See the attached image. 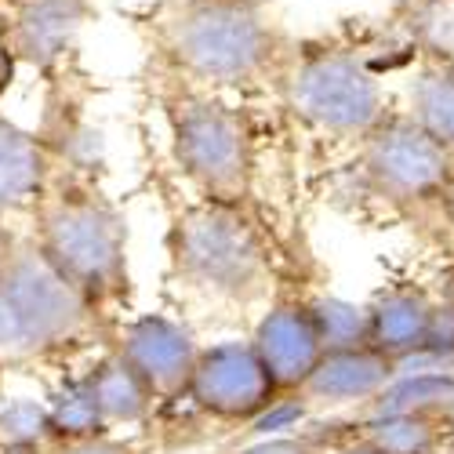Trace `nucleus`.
<instances>
[{
	"label": "nucleus",
	"instance_id": "7",
	"mask_svg": "<svg viewBox=\"0 0 454 454\" xmlns=\"http://www.w3.org/2000/svg\"><path fill=\"white\" fill-rule=\"evenodd\" d=\"M360 171L367 185L389 204H433L454 175V153L443 149L419 121L386 113L360 138Z\"/></svg>",
	"mask_w": 454,
	"mask_h": 454
},
{
	"label": "nucleus",
	"instance_id": "24",
	"mask_svg": "<svg viewBox=\"0 0 454 454\" xmlns=\"http://www.w3.org/2000/svg\"><path fill=\"white\" fill-rule=\"evenodd\" d=\"M15 240H19V237L8 233L4 215H0V270H4V262H8V254H12V247H15Z\"/></svg>",
	"mask_w": 454,
	"mask_h": 454
},
{
	"label": "nucleus",
	"instance_id": "11",
	"mask_svg": "<svg viewBox=\"0 0 454 454\" xmlns=\"http://www.w3.org/2000/svg\"><path fill=\"white\" fill-rule=\"evenodd\" d=\"M400 360L386 356L374 346H349V349H327L309 378L291 396L306 407H338V403H367L378 400L396 378Z\"/></svg>",
	"mask_w": 454,
	"mask_h": 454
},
{
	"label": "nucleus",
	"instance_id": "6",
	"mask_svg": "<svg viewBox=\"0 0 454 454\" xmlns=\"http://www.w3.org/2000/svg\"><path fill=\"white\" fill-rule=\"evenodd\" d=\"M277 88L298 121L334 138H364L389 113L386 91L364 59L327 41L287 48Z\"/></svg>",
	"mask_w": 454,
	"mask_h": 454
},
{
	"label": "nucleus",
	"instance_id": "8",
	"mask_svg": "<svg viewBox=\"0 0 454 454\" xmlns=\"http://www.w3.org/2000/svg\"><path fill=\"white\" fill-rule=\"evenodd\" d=\"M185 400L218 422H258L284 396L251 342H218L200 349Z\"/></svg>",
	"mask_w": 454,
	"mask_h": 454
},
{
	"label": "nucleus",
	"instance_id": "15",
	"mask_svg": "<svg viewBox=\"0 0 454 454\" xmlns=\"http://www.w3.org/2000/svg\"><path fill=\"white\" fill-rule=\"evenodd\" d=\"M411 117L454 153V51L426 48L411 81Z\"/></svg>",
	"mask_w": 454,
	"mask_h": 454
},
{
	"label": "nucleus",
	"instance_id": "10",
	"mask_svg": "<svg viewBox=\"0 0 454 454\" xmlns=\"http://www.w3.org/2000/svg\"><path fill=\"white\" fill-rule=\"evenodd\" d=\"M251 346L262 356V364H266L280 396H291L309 378L317 360L324 356V338L309 313V301H294V298L277 301V306L258 320Z\"/></svg>",
	"mask_w": 454,
	"mask_h": 454
},
{
	"label": "nucleus",
	"instance_id": "4",
	"mask_svg": "<svg viewBox=\"0 0 454 454\" xmlns=\"http://www.w3.org/2000/svg\"><path fill=\"white\" fill-rule=\"evenodd\" d=\"M168 258L185 287L240 306L266 298L273 280L270 244L247 204L200 197L178 207L168 230Z\"/></svg>",
	"mask_w": 454,
	"mask_h": 454
},
{
	"label": "nucleus",
	"instance_id": "20",
	"mask_svg": "<svg viewBox=\"0 0 454 454\" xmlns=\"http://www.w3.org/2000/svg\"><path fill=\"white\" fill-rule=\"evenodd\" d=\"M51 422L48 403L41 400H8L0 407V447L12 443H48Z\"/></svg>",
	"mask_w": 454,
	"mask_h": 454
},
{
	"label": "nucleus",
	"instance_id": "18",
	"mask_svg": "<svg viewBox=\"0 0 454 454\" xmlns=\"http://www.w3.org/2000/svg\"><path fill=\"white\" fill-rule=\"evenodd\" d=\"M48 422H51V443L84 440V436H98V433L109 429L102 422V411L95 403L88 374L84 378H66V382L51 393V400H48Z\"/></svg>",
	"mask_w": 454,
	"mask_h": 454
},
{
	"label": "nucleus",
	"instance_id": "17",
	"mask_svg": "<svg viewBox=\"0 0 454 454\" xmlns=\"http://www.w3.org/2000/svg\"><path fill=\"white\" fill-rule=\"evenodd\" d=\"M450 414L443 403L407 407V411H382L364 422V440H371L386 454H436L443 443V429Z\"/></svg>",
	"mask_w": 454,
	"mask_h": 454
},
{
	"label": "nucleus",
	"instance_id": "1",
	"mask_svg": "<svg viewBox=\"0 0 454 454\" xmlns=\"http://www.w3.org/2000/svg\"><path fill=\"white\" fill-rule=\"evenodd\" d=\"M153 44L171 77L197 88H251L277 81L287 41L266 0H164Z\"/></svg>",
	"mask_w": 454,
	"mask_h": 454
},
{
	"label": "nucleus",
	"instance_id": "25",
	"mask_svg": "<svg viewBox=\"0 0 454 454\" xmlns=\"http://www.w3.org/2000/svg\"><path fill=\"white\" fill-rule=\"evenodd\" d=\"M0 454H55L44 443H12V447H0Z\"/></svg>",
	"mask_w": 454,
	"mask_h": 454
},
{
	"label": "nucleus",
	"instance_id": "3",
	"mask_svg": "<svg viewBox=\"0 0 454 454\" xmlns=\"http://www.w3.org/2000/svg\"><path fill=\"white\" fill-rule=\"evenodd\" d=\"M41 251L77 284L102 313L128 301V222L91 182L69 175L51 178L33 207V233Z\"/></svg>",
	"mask_w": 454,
	"mask_h": 454
},
{
	"label": "nucleus",
	"instance_id": "28",
	"mask_svg": "<svg viewBox=\"0 0 454 454\" xmlns=\"http://www.w3.org/2000/svg\"><path fill=\"white\" fill-rule=\"evenodd\" d=\"M450 306H454V301H450Z\"/></svg>",
	"mask_w": 454,
	"mask_h": 454
},
{
	"label": "nucleus",
	"instance_id": "9",
	"mask_svg": "<svg viewBox=\"0 0 454 454\" xmlns=\"http://www.w3.org/2000/svg\"><path fill=\"white\" fill-rule=\"evenodd\" d=\"M117 349L138 371V378L149 386L153 400L185 396V386L193 378V367L200 356V346L189 334V327L168 317H157V313L124 324V331L117 334Z\"/></svg>",
	"mask_w": 454,
	"mask_h": 454
},
{
	"label": "nucleus",
	"instance_id": "12",
	"mask_svg": "<svg viewBox=\"0 0 454 454\" xmlns=\"http://www.w3.org/2000/svg\"><path fill=\"white\" fill-rule=\"evenodd\" d=\"M88 19L91 0H15L8 12L12 51L19 62L51 69L66 59Z\"/></svg>",
	"mask_w": 454,
	"mask_h": 454
},
{
	"label": "nucleus",
	"instance_id": "22",
	"mask_svg": "<svg viewBox=\"0 0 454 454\" xmlns=\"http://www.w3.org/2000/svg\"><path fill=\"white\" fill-rule=\"evenodd\" d=\"M240 454H320L313 440L306 436H277V440H262V443H251L244 447Z\"/></svg>",
	"mask_w": 454,
	"mask_h": 454
},
{
	"label": "nucleus",
	"instance_id": "5",
	"mask_svg": "<svg viewBox=\"0 0 454 454\" xmlns=\"http://www.w3.org/2000/svg\"><path fill=\"white\" fill-rule=\"evenodd\" d=\"M160 95L171 157L182 178L207 200L247 204L254 185V131L237 106L182 77Z\"/></svg>",
	"mask_w": 454,
	"mask_h": 454
},
{
	"label": "nucleus",
	"instance_id": "27",
	"mask_svg": "<svg viewBox=\"0 0 454 454\" xmlns=\"http://www.w3.org/2000/svg\"><path fill=\"white\" fill-rule=\"evenodd\" d=\"M440 207H443V215L454 222V175H450V182H447V189H443V197H440Z\"/></svg>",
	"mask_w": 454,
	"mask_h": 454
},
{
	"label": "nucleus",
	"instance_id": "14",
	"mask_svg": "<svg viewBox=\"0 0 454 454\" xmlns=\"http://www.w3.org/2000/svg\"><path fill=\"white\" fill-rule=\"evenodd\" d=\"M55 171L48 138L0 117V215L33 211L48 193Z\"/></svg>",
	"mask_w": 454,
	"mask_h": 454
},
{
	"label": "nucleus",
	"instance_id": "19",
	"mask_svg": "<svg viewBox=\"0 0 454 454\" xmlns=\"http://www.w3.org/2000/svg\"><path fill=\"white\" fill-rule=\"evenodd\" d=\"M309 313L324 338V353L367 346V306H353L346 298L320 294V298H309Z\"/></svg>",
	"mask_w": 454,
	"mask_h": 454
},
{
	"label": "nucleus",
	"instance_id": "13",
	"mask_svg": "<svg viewBox=\"0 0 454 454\" xmlns=\"http://www.w3.org/2000/svg\"><path fill=\"white\" fill-rule=\"evenodd\" d=\"M433 324H436L433 298L414 284H396L382 294H374V301L367 306V346L382 349L393 360H407L429 349Z\"/></svg>",
	"mask_w": 454,
	"mask_h": 454
},
{
	"label": "nucleus",
	"instance_id": "2",
	"mask_svg": "<svg viewBox=\"0 0 454 454\" xmlns=\"http://www.w3.org/2000/svg\"><path fill=\"white\" fill-rule=\"evenodd\" d=\"M106 317L33 237L15 240L0 270V371L95 342L109 334Z\"/></svg>",
	"mask_w": 454,
	"mask_h": 454
},
{
	"label": "nucleus",
	"instance_id": "16",
	"mask_svg": "<svg viewBox=\"0 0 454 454\" xmlns=\"http://www.w3.org/2000/svg\"><path fill=\"white\" fill-rule=\"evenodd\" d=\"M88 382L95 393V403L102 411V422L113 426H135L142 422L149 411H153V393L138 378V371L124 360V353L113 346L91 371H88Z\"/></svg>",
	"mask_w": 454,
	"mask_h": 454
},
{
	"label": "nucleus",
	"instance_id": "21",
	"mask_svg": "<svg viewBox=\"0 0 454 454\" xmlns=\"http://www.w3.org/2000/svg\"><path fill=\"white\" fill-rule=\"evenodd\" d=\"M55 454H138L135 443L128 440H117L109 433H98V436H84V440H66V443H55Z\"/></svg>",
	"mask_w": 454,
	"mask_h": 454
},
{
	"label": "nucleus",
	"instance_id": "26",
	"mask_svg": "<svg viewBox=\"0 0 454 454\" xmlns=\"http://www.w3.org/2000/svg\"><path fill=\"white\" fill-rule=\"evenodd\" d=\"M334 454H386V450H378L371 440H356V443H349V447H342V450H334Z\"/></svg>",
	"mask_w": 454,
	"mask_h": 454
},
{
	"label": "nucleus",
	"instance_id": "23",
	"mask_svg": "<svg viewBox=\"0 0 454 454\" xmlns=\"http://www.w3.org/2000/svg\"><path fill=\"white\" fill-rule=\"evenodd\" d=\"M15 51H12V29H8V12L0 8V91H4L12 81V66H15Z\"/></svg>",
	"mask_w": 454,
	"mask_h": 454
}]
</instances>
